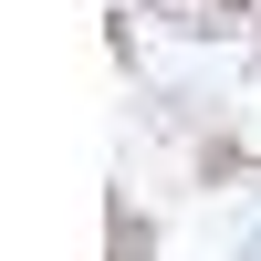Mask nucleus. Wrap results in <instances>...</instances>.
Wrapping results in <instances>:
<instances>
[{
  "label": "nucleus",
  "instance_id": "nucleus-1",
  "mask_svg": "<svg viewBox=\"0 0 261 261\" xmlns=\"http://www.w3.org/2000/svg\"><path fill=\"white\" fill-rule=\"evenodd\" d=\"M241 261H261V230H251V251H241Z\"/></svg>",
  "mask_w": 261,
  "mask_h": 261
}]
</instances>
